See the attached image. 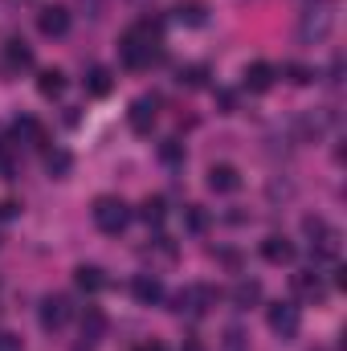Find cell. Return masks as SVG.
Returning a JSON list of instances; mask_svg holds the SVG:
<instances>
[{"label": "cell", "instance_id": "6da1fadb", "mask_svg": "<svg viewBox=\"0 0 347 351\" xmlns=\"http://www.w3.org/2000/svg\"><path fill=\"white\" fill-rule=\"evenodd\" d=\"M160 33H164L160 21H139V25H131V29L123 33V41H119V58H123V66H127V70H143V66H152V62L160 58Z\"/></svg>", "mask_w": 347, "mask_h": 351}, {"label": "cell", "instance_id": "7a4b0ae2", "mask_svg": "<svg viewBox=\"0 0 347 351\" xmlns=\"http://www.w3.org/2000/svg\"><path fill=\"white\" fill-rule=\"evenodd\" d=\"M90 217H94V225H98L106 237H119V233L131 225V208H127V200H119V196H98L94 208H90Z\"/></svg>", "mask_w": 347, "mask_h": 351}, {"label": "cell", "instance_id": "3957f363", "mask_svg": "<svg viewBox=\"0 0 347 351\" xmlns=\"http://www.w3.org/2000/svg\"><path fill=\"white\" fill-rule=\"evenodd\" d=\"M302 233L311 237L315 258H323V262H335L339 258V229L335 225H327L323 217H307L302 221Z\"/></svg>", "mask_w": 347, "mask_h": 351}, {"label": "cell", "instance_id": "277c9868", "mask_svg": "<svg viewBox=\"0 0 347 351\" xmlns=\"http://www.w3.org/2000/svg\"><path fill=\"white\" fill-rule=\"evenodd\" d=\"M217 298H221V294H217L213 286H200V282H196V286H184L180 294H172V311L176 315H208V311L217 306Z\"/></svg>", "mask_w": 347, "mask_h": 351}, {"label": "cell", "instance_id": "5b68a950", "mask_svg": "<svg viewBox=\"0 0 347 351\" xmlns=\"http://www.w3.org/2000/svg\"><path fill=\"white\" fill-rule=\"evenodd\" d=\"M331 29H335V4H319V8H307V12H302L298 37H302V41H327Z\"/></svg>", "mask_w": 347, "mask_h": 351}, {"label": "cell", "instance_id": "8992f818", "mask_svg": "<svg viewBox=\"0 0 347 351\" xmlns=\"http://www.w3.org/2000/svg\"><path fill=\"white\" fill-rule=\"evenodd\" d=\"M265 323H270V331L278 339H298V331H302V315H298L294 302H274L265 311Z\"/></svg>", "mask_w": 347, "mask_h": 351}, {"label": "cell", "instance_id": "52a82bcc", "mask_svg": "<svg viewBox=\"0 0 347 351\" xmlns=\"http://www.w3.org/2000/svg\"><path fill=\"white\" fill-rule=\"evenodd\" d=\"M156 119H160V98H156V94H139V98L131 102V110H127V127H131L135 135H147V131L156 127Z\"/></svg>", "mask_w": 347, "mask_h": 351}, {"label": "cell", "instance_id": "ba28073f", "mask_svg": "<svg viewBox=\"0 0 347 351\" xmlns=\"http://www.w3.org/2000/svg\"><path fill=\"white\" fill-rule=\"evenodd\" d=\"M70 315H74V306H70L66 294H45L41 298V327L45 331H62L70 323Z\"/></svg>", "mask_w": 347, "mask_h": 351}, {"label": "cell", "instance_id": "9c48e42d", "mask_svg": "<svg viewBox=\"0 0 347 351\" xmlns=\"http://www.w3.org/2000/svg\"><path fill=\"white\" fill-rule=\"evenodd\" d=\"M37 29H41L45 37H62V33L70 29V8H62V4L41 8V12H37Z\"/></svg>", "mask_w": 347, "mask_h": 351}, {"label": "cell", "instance_id": "30bf717a", "mask_svg": "<svg viewBox=\"0 0 347 351\" xmlns=\"http://www.w3.org/2000/svg\"><path fill=\"white\" fill-rule=\"evenodd\" d=\"M290 282H294V294L307 298V302H323V298H327V286H323V278H319L315 269H298Z\"/></svg>", "mask_w": 347, "mask_h": 351}, {"label": "cell", "instance_id": "8fae6325", "mask_svg": "<svg viewBox=\"0 0 347 351\" xmlns=\"http://www.w3.org/2000/svg\"><path fill=\"white\" fill-rule=\"evenodd\" d=\"M208 188H213L217 196H229V192L241 188V172H237L233 164H213V168H208Z\"/></svg>", "mask_w": 347, "mask_h": 351}, {"label": "cell", "instance_id": "7c38bea8", "mask_svg": "<svg viewBox=\"0 0 347 351\" xmlns=\"http://www.w3.org/2000/svg\"><path fill=\"white\" fill-rule=\"evenodd\" d=\"M261 258L270 265H290L294 262V241H286L282 233H270V237L261 241Z\"/></svg>", "mask_w": 347, "mask_h": 351}, {"label": "cell", "instance_id": "4fadbf2b", "mask_svg": "<svg viewBox=\"0 0 347 351\" xmlns=\"http://www.w3.org/2000/svg\"><path fill=\"white\" fill-rule=\"evenodd\" d=\"M131 294H135V302H143V306H156V302L164 298V286H160V278H152V274H139V278L131 282Z\"/></svg>", "mask_w": 347, "mask_h": 351}, {"label": "cell", "instance_id": "5bb4252c", "mask_svg": "<svg viewBox=\"0 0 347 351\" xmlns=\"http://www.w3.org/2000/svg\"><path fill=\"white\" fill-rule=\"evenodd\" d=\"M270 86H274V66H270V62H254V66H246V90L265 94Z\"/></svg>", "mask_w": 347, "mask_h": 351}, {"label": "cell", "instance_id": "9a60e30c", "mask_svg": "<svg viewBox=\"0 0 347 351\" xmlns=\"http://www.w3.org/2000/svg\"><path fill=\"white\" fill-rule=\"evenodd\" d=\"M74 286H78L82 294H98V290L106 286V274H102L98 265H78V269H74Z\"/></svg>", "mask_w": 347, "mask_h": 351}, {"label": "cell", "instance_id": "2e32d148", "mask_svg": "<svg viewBox=\"0 0 347 351\" xmlns=\"http://www.w3.org/2000/svg\"><path fill=\"white\" fill-rule=\"evenodd\" d=\"M233 302H237L241 311L258 306V302H261V282H258V278H241V282L233 286Z\"/></svg>", "mask_w": 347, "mask_h": 351}, {"label": "cell", "instance_id": "e0dca14e", "mask_svg": "<svg viewBox=\"0 0 347 351\" xmlns=\"http://www.w3.org/2000/svg\"><path fill=\"white\" fill-rule=\"evenodd\" d=\"M12 135H16L21 143H33V147H45V127H41L37 119H16V123H12Z\"/></svg>", "mask_w": 347, "mask_h": 351}, {"label": "cell", "instance_id": "ac0fdd59", "mask_svg": "<svg viewBox=\"0 0 347 351\" xmlns=\"http://www.w3.org/2000/svg\"><path fill=\"white\" fill-rule=\"evenodd\" d=\"M102 335H106V315L98 306H86V315H82V339L86 343H98Z\"/></svg>", "mask_w": 347, "mask_h": 351}, {"label": "cell", "instance_id": "d6986e66", "mask_svg": "<svg viewBox=\"0 0 347 351\" xmlns=\"http://www.w3.org/2000/svg\"><path fill=\"white\" fill-rule=\"evenodd\" d=\"M4 62H8V70H29L33 66V49L25 41H8L4 45Z\"/></svg>", "mask_w": 347, "mask_h": 351}, {"label": "cell", "instance_id": "ffe728a7", "mask_svg": "<svg viewBox=\"0 0 347 351\" xmlns=\"http://www.w3.org/2000/svg\"><path fill=\"white\" fill-rule=\"evenodd\" d=\"M164 217H168L164 196H147V200L139 204V221H143V225H164Z\"/></svg>", "mask_w": 347, "mask_h": 351}, {"label": "cell", "instance_id": "44dd1931", "mask_svg": "<svg viewBox=\"0 0 347 351\" xmlns=\"http://www.w3.org/2000/svg\"><path fill=\"white\" fill-rule=\"evenodd\" d=\"M110 86H115V78H110V70H106V66H94V70L86 74V90L94 94V98H106Z\"/></svg>", "mask_w": 347, "mask_h": 351}, {"label": "cell", "instance_id": "7402d4cb", "mask_svg": "<svg viewBox=\"0 0 347 351\" xmlns=\"http://www.w3.org/2000/svg\"><path fill=\"white\" fill-rule=\"evenodd\" d=\"M70 168H74V156H70V152H62V147H53V152L45 156V172L53 176V180H62V176H70Z\"/></svg>", "mask_w": 347, "mask_h": 351}, {"label": "cell", "instance_id": "603a6c76", "mask_svg": "<svg viewBox=\"0 0 347 351\" xmlns=\"http://www.w3.org/2000/svg\"><path fill=\"white\" fill-rule=\"evenodd\" d=\"M37 90H41L45 98H58V94L66 90V74H62V70H41V78H37Z\"/></svg>", "mask_w": 347, "mask_h": 351}, {"label": "cell", "instance_id": "cb8c5ba5", "mask_svg": "<svg viewBox=\"0 0 347 351\" xmlns=\"http://www.w3.org/2000/svg\"><path fill=\"white\" fill-rule=\"evenodd\" d=\"M176 21L180 25H204V0H184L176 8Z\"/></svg>", "mask_w": 347, "mask_h": 351}, {"label": "cell", "instance_id": "d4e9b609", "mask_svg": "<svg viewBox=\"0 0 347 351\" xmlns=\"http://www.w3.org/2000/svg\"><path fill=\"white\" fill-rule=\"evenodd\" d=\"M184 225H188L192 233H204V229H208V213H204L200 204H188V213H184Z\"/></svg>", "mask_w": 347, "mask_h": 351}, {"label": "cell", "instance_id": "484cf974", "mask_svg": "<svg viewBox=\"0 0 347 351\" xmlns=\"http://www.w3.org/2000/svg\"><path fill=\"white\" fill-rule=\"evenodd\" d=\"M180 86H204V66H188V70H180Z\"/></svg>", "mask_w": 347, "mask_h": 351}, {"label": "cell", "instance_id": "4316f807", "mask_svg": "<svg viewBox=\"0 0 347 351\" xmlns=\"http://www.w3.org/2000/svg\"><path fill=\"white\" fill-rule=\"evenodd\" d=\"M286 78H290V82H294V86H307V82H311V78H315V74H311V70H307V66H298V62H290V66H286Z\"/></svg>", "mask_w": 347, "mask_h": 351}, {"label": "cell", "instance_id": "83f0119b", "mask_svg": "<svg viewBox=\"0 0 347 351\" xmlns=\"http://www.w3.org/2000/svg\"><path fill=\"white\" fill-rule=\"evenodd\" d=\"M0 351H21V335H12V331H0Z\"/></svg>", "mask_w": 347, "mask_h": 351}, {"label": "cell", "instance_id": "f1b7e54d", "mask_svg": "<svg viewBox=\"0 0 347 351\" xmlns=\"http://www.w3.org/2000/svg\"><path fill=\"white\" fill-rule=\"evenodd\" d=\"M16 213H21V204H16V200H0V221H12Z\"/></svg>", "mask_w": 347, "mask_h": 351}, {"label": "cell", "instance_id": "f546056e", "mask_svg": "<svg viewBox=\"0 0 347 351\" xmlns=\"http://www.w3.org/2000/svg\"><path fill=\"white\" fill-rule=\"evenodd\" d=\"M160 156H164V160H168V164H172V160H180V143H176V139H168V143H164V152H160Z\"/></svg>", "mask_w": 347, "mask_h": 351}, {"label": "cell", "instance_id": "4dcf8cb0", "mask_svg": "<svg viewBox=\"0 0 347 351\" xmlns=\"http://www.w3.org/2000/svg\"><path fill=\"white\" fill-rule=\"evenodd\" d=\"M135 351H168V348H164L160 339H143V343H139V348H135Z\"/></svg>", "mask_w": 347, "mask_h": 351}, {"label": "cell", "instance_id": "1f68e13d", "mask_svg": "<svg viewBox=\"0 0 347 351\" xmlns=\"http://www.w3.org/2000/svg\"><path fill=\"white\" fill-rule=\"evenodd\" d=\"M180 351H204V343H200V339H184V348Z\"/></svg>", "mask_w": 347, "mask_h": 351}]
</instances>
